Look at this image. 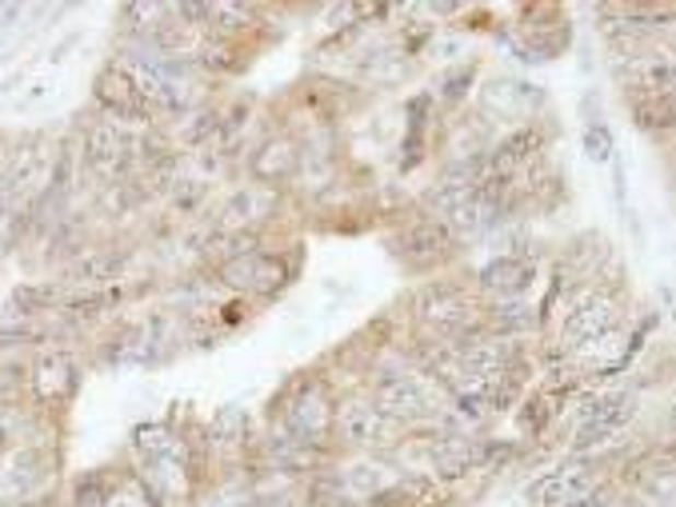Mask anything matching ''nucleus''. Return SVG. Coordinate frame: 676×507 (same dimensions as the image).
Wrapping results in <instances>:
<instances>
[{
  "mask_svg": "<svg viewBox=\"0 0 676 507\" xmlns=\"http://www.w3.org/2000/svg\"><path fill=\"white\" fill-rule=\"evenodd\" d=\"M417 320L424 323V332H432L444 347H461L465 340L485 332L480 311L465 288L456 284H429L417 296Z\"/></svg>",
  "mask_w": 676,
  "mask_h": 507,
  "instance_id": "1",
  "label": "nucleus"
},
{
  "mask_svg": "<svg viewBox=\"0 0 676 507\" xmlns=\"http://www.w3.org/2000/svg\"><path fill=\"white\" fill-rule=\"evenodd\" d=\"M280 427L284 436L304 444V448H325L337 436V400L325 388V380H304L292 396H284L280 408Z\"/></svg>",
  "mask_w": 676,
  "mask_h": 507,
  "instance_id": "2",
  "label": "nucleus"
},
{
  "mask_svg": "<svg viewBox=\"0 0 676 507\" xmlns=\"http://www.w3.org/2000/svg\"><path fill=\"white\" fill-rule=\"evenodd\" d=\"M620 328V304L617 296H608V292H584L569 308L560 311V347H569V352H581V347L596 344V340H605V335H617Z\"/></svg>",
  "mask_w": 676,
  "mask_h": 507,
  "instance_id": "3",
  "label": "nucleus"
},
{
  "mask_svg": "<svg viewBox=\"0 0 676 507\" xmlns=\"http://www.w3.org/2000/svg\"><path fill=\"white\" fill-rule=\"evenodd\" d=\"M429 204H432V216L456 236V244L480 236L497 220V212L480 197V188L468 185V180H444V185H436L429 192Z\"/></svg>",
  "mask_w": 676,
  "mask_h": 507,
  "instance_id": "4",
  "label": "nucleus"
},
{
  "mask_svg": "<svg viewBox=\"0 0 676 507\" xmlns=\"http://www.w3.org/2000/svg\"><path fill=\"white\" fill-rule=\"evenodd\" d=\"M81 156L101 180L117 185V180L129 176L132 164H137V140L125 132V125H117V120H108L105 116V120H93V125L84 128Z\"/></svg>",
  "mask_w": 676,
  "mask_h": 507,
  "instance_id": "5",
  "label": "nucleus"
},
{
  "mask_svg": "<svg viewBox=\"0 0 676 507\" xmlns=\"http://www.w3.org/2000/svg\"><path fill=\"white\" fill-rule=\"evenodd\" d=\"M637 415V392H601L588 396L581 404V427L572 448L576 451H593L601 444H608L613 436H620Z\"/></svg>",
  "mask_w": 676,
  "mask_h": 507,
  "instance_id": "6",
  "label": "nucleus"
},
{
  "mask_svg": "<svg viewBox=\"0 0 676 507\" xmlns=\"http://www.w3.org/2000/svg\"><path fill=\"white\" fill-rule=\"evenodd\" d=\"M393 252H397L400 264H408L412 272H429V268L444 264V260L456 252V236L429 212V216L408 220L405 228L393 236Z\"/></svg>",
  "mask_w": 676,
  "mask_h": 507,
  "instance_id": "7",
  "label": "nucleus"
},
{
  "mask_svg": "<svg viewBox=\"0 0 676 507\" xmlns=\"http://www.w3.org/2000/svg\"><path fill=\"white\" fill-rule=\"evenodd\" d=\"M93 101L101 104L108 113V120H125V125H149L152 120V108L144 104V96H140L137 89V76L129 72V64L125 60H113V64H105V69L96 72L93 81Z\"/></svg>",
  "mask_w": 676,
  "mask_h": 507,
  "instance_id": "8",
  "label": "nucleus"
},
{
  "mask_svg": "<svg viewBox=\"0 0 676 507\" xmlns=\"http://www.w3.org/2000/svg\"><path fill=\"white\" fill-rule=\"evenodd\" d=\"M617 81L632 101L676 93V52L673 48H644L629 64H617Z\"/></svg>",
  "mask_w": 676,
  "mask_h": 507,
  "instance_id": "9",
  "label": "nucleus"
},
{
  "mask_svg": "<svg viewBox=\"0 0 676 507\" xmlns=\"http://www.w3.org/2000/svg\"><path fill=\"white\" fill-rule=\"evenodd\" d=\"M397 420L376 404L373 396H352L337 404V439L345 448H376L385 444Z\"/></svg>",
  "mask_w": 676,
  "mask_h": 507,
  "instance_id": "10",
  "label": "nucleus"
},
{
  "mask_svg": "<svg viewBox=\"0 0 676 507\" xmlns=\"http://www.w3.org/2000/svg\"><path fill=\"white\" fill-rule=\"evenodd\" d=\"M596 487V468L593 463H560L552 472L525 487V499L533 507H572L584 496H593Z\"/></svg>",
  "mask_w": 676,
  "mask_h": 507,
  "instance_id": "11",
  "label": "nucleus"
},
{
  "mask_svg": "<svg viewBox=\"0 0 676 507\" xmlns=\"http://www.w3.org/2000/svg\"><path fill=\"white\" fill-rule=\"evenodd\" d=\"M289 264L272 252H248L236 260H224L221 280L233 292H248V296H277L289 284Z\"/></svg>",
  "mask_w": 676,
  "mask_h": 507,
  "instance_id": "12",
  "label": "nucleus"
},
{
  "mask_svg": "<svg viewBox=\"0 0 676 507\" xmlns=\"http://www.w3.org/2000/svg\"><path fill=\"white\" fill-rule=\"evenodd\" d=\"M376 400V404L385 408L393 420H405V424H412V420H424V415L432 412V396L429 388L417 380V376H408V372H381L373 380V392H369Z\"/></svg>",
  "mask_w": 676,
  "mask_h": 507,
  "instance_id": "13",
  "label": "nucleus"
},
{
  "mask_svg": "<svg viewBox=\"0 0 676 507\" xmlns=\"http://www.w3.org/2000/svg\"><path fill=\"white\" fill-rule=\"evenodd\" d=\"M537 280V264L533 260H521V256H501V260H489L480 268V292H489L492 300H521Z\"/></svg>",
  "mask_w": 676,
  "mask_h": 507,
  "instance_id": "14",
  "label": "nucleus"
},
{
  "mask_svg": "<svg viewBox=\"0 0 676 507\" xmlns=\"http://www.w3.org/2000/svg\"><path fill=\"white\" fill-rule=\"evenodd\" d=\"M296 168H301V149H296V140L284 137V132L265 140V144L253 152V161H248L253 180L265 188L289 185L292 176H296Z\"/></svg>",
  "mask_w": 676,
  "mask_h": 507,
  "instance_id": "15",
  "label": "nucleus"
},
{
  "mask_svg": "<svg viewBox=\"0 0 676 507\" xmlns=\"http://www.w3.org/2000/svg\"><path fill=\"white\" fill-rule=\"evenodd\" d=\"M77 364H72L69 352H45V356L36 359L33 368V392L40 404H65L72 392H77Z\"/></svg>",
  "mask_w": 676,
  "mask_h": 507,
  "instance_id": "16",
  "label": "nucleus"
},
{
  "mask_svg": "<svg viewBox=\"0 0 676 507\" xmlns=\"http://www.w3.org/2000/svg\"><path fill=\"white\" fill-rule=\"evenodd\" d=\"M125 252H113V248H93V252H81L77 260L69 264V284L84 292H96V288H108L113 280L125 272Z\"/></svg>",
  "mask_w": 676,
  "mask_h": 507,
  "instance_id": "17",
  "label": "nucleus"
},
{
  "mask_svg": "<svg viewBox=\"0 0 676 507\" xmlns=\"http://www.w3.org/2000/svg\"><path fill=\"white\" fill-rule=\"evenodd\" d=\"M132 451H137L140 468H152V463H164L173 460V456H185V439L176 436L173 424H164V420H152V424H140L132 427Z\"/></svg>",
  "mask_w": 676,
  "mask_h": 507,
  "instance_id": "18",
  "label": "nucleus"
},
{
  "mask_svg": "<svg viewBox=\"0 0 676 507\" xmlns=\"http://www.w3.org/2000/svg\"><path fill=\"white\" fill-rule=\"evenodd\" d=\"M272 192H265V188H241V192H233L229 197V204L221 208V232H245L253 228L257 220H265L272 212Z\"/></svg>",
  "mask_w": 676,
  "mask_h": 507,
  "instance_id": "19",
  "label": "nucleus"
},
{
  "mask_svg": "<svg viewBox=\"0 0 676 507\" xmlns=\"http://www.w3.org/2000/svg\"><path fill=\"white\" fill-rule=\"evenodd\" d=\"M369 507H441V487L429 475H408L369 496Z\"/></svg>",
  "mask_w": 676,
  "mask_h": 507,
  "instance_id": "20",
  "label": "nucleus"
},
{
  "mask_svg": "<svg viewBox=\"0 0 676 507\" xmlns=\"http://www.w3.org/2000/svg\"><path fill=\"white\" fill-rule=\"evenodd\" d=\"M540 149H545V137H540L537 128H521V132L501 140V149H497V156H492V173L513 176L521 164L537 161Z\"/></svg>",
  "mask_w": 676,
  "mask_h": 507,
  "instance_id": "21",
  "label": "nucleus"
},
{
  "mask_svg": "<svg viewBox=\"0 0 676 507\" xmlns=\"http://www.w3.org/2000/svg\"><path fill=\"white\" fill-rule=\"evenodd\" d=\"M48 480V460L40 448H21L12 451L9 460V472H4V484L16 487L21 496H28V492H36V487Z\"/></svg>",
  "mask_w": 676,
  "mask_h": 507,
  "instance_id": "22",
  "label": "nucleus"
},
{
  "mask_svg": "<svg viewBox=\"0 0 676 507\" xmlns=\"http://www.w3.org/2000/svg\"><path fill=\"white\" fill-rule=\"evenodd\" d=\"M245 432H248V415L241 412L236 404L221 408V412L212 415L209 424V448L212 451H233L245 444Z\"/></svg>",
  "mask_w": 676,
  "mask_h": 507,
  "instance_id": "23",
  "label": "nucleus"
},
{
  "mask_svg": "<svg viewBox=\"0 0 676 507\" xmlns=\"http://www.w3.org/2000/svg\"><path fill=\"white\" fill-rule=\"evenodd\" d=\"M632 120H637L644 132H668V128H676V93L632 101Z\"/></svg>",
  "mask_w": 676,
  "mask_h": 507,
  "instance_id": "24",
  "label": "nucleus"
},
{
  "mask_svg": "<svg viewBox=\"0 0 676 507\" xmlns=\"http://www.w3.org/2000/svg\"><path fill=\"white\" fill-rule=\"evenodd\" d=\"M537 101L540 96L528 93L525 84H492L489 93H485V104H489L492 113H501L504 120H509V116H525Z\"/></svg>",
  "mask_w": 676,
  "mask_h": 507,
  "instance_id": "25",
  "label": "nucleus"
},
{
  "mask_svg": "<svg viewBox=\"0 0 676 507\" xmlns=\"http://www.w3.org/2000/svg\"><path fill=\"white\" fill-rule=\"evenodd\" d=\"M60 304V288L57 284H24V288L12 292V308H21L16 316L21 320H33L40 311H53Z\"/></svg>",
  "mask_w": 676,
  "mask_h": 507,
  "instance_id": "26",
  "label": "nucleus"
},
{
  "mask_svg": "<svg viewBox=\"0 0 676 507\" xmlns=\"http://www.w3.org/2000/svg\"><path fill=\"white\" fill-rule=\"evenodd\" d=\"M257 24V9L248 4H209V28L221 36H241Z\"/></svg>",
  "mask_w": 676,
  "mask_h": 507,
  "instance_id": "27",
  "label": "nucleus"
},
{
  "mask_svg": "<svg viewBox=\"0 0 676 507\" xmlns=\"http://www.w3.org/2000/svg\"><path fill=\"white\" fill-rule=\"evenodd\" d=\"M113 484H117V475L113 472H89L81 484L72 487V504L77 507H105Z\"/></svg>",
  "mask_w": 676,
  "mask_h": 507,
  "instance_id": "28",
  "label": "nucleus"
},
{
  "mask_svg": "<svg viewBox=\"0 0 676 507\" xmlns=\"http://www.w3.org/2000/svg\"><path fill=\"white\" fill-rule=\"evenodd\" d=\"M209 197V180H200V176H176L173 180V208L176 212H185L193 216L200 204Z\"/></svg>",
  "mask_w": 676,
  "mask_h": 507,
  "instance_id": "29",
  "label": "nucleus"
},
{
  "mask_svg": "<svg viewBox=\"0 0 676 507\" xmlns=\"http://www.w3.org/2000/svg\"><path fill=\"white\" fill-rule=\"evenodd\" d=\"M120 304V292H84V296H77V300L65 304V311H69L72 320H93V316H101V311L117 308Z\"/></svg>",
  "mask_w": 676,
  "mask_h": 507,
  "instance_id": "30",
  "label": "nucleus"
},
{
  "mask_svg": "<svg viewBox=\"0 0 676 507\" xmlns=\"http://www.w3.org/2000/svg\"><path fill=\"white\" fill-rule=\"evenodd\" d=\"M552 404V396L548 392H540V396H533V400H525V412H521V427L525 432H533V436H540L552 420H557V408H548Z\"/></svg>",
  "mask_w": 676,
  "mask_h": 507,
  "instance_id": "31",
  "label": "nucleus"
},
{
  "mask_svg": "<svg viewBox=\"0 0 676 507\" xmlns=\"http://www.w3.org/2000/svg\"><path fill=\"white\" fill-rule=\"evenodd\" d=\"M492 320H497V328H504V332H513V328H533V323H537V308H528V304H521V300H501L497 311H492Z\"/></svg>",
  "mask_w": 676,
  "mask_h": 507,
  "instance_id": "32",
  "label": "nucleus"
},
{
  "mask_svg": "<svg viewBox=\"0 0 676 507\" xmlns=\"http://www.w3.org/2000/svg\"><path fill=\"white\" fill-rule=\"evenodd\" d=\"M584 152H588V161L605 164L613 156V132L605 125H588L584 128Z\"/></svg>",
  "mask_w": 676,
  "mask_h": 507,
  "instance_id": "33",
  "label": "nucleus"
},
{
  "mask_svg": "<svg viewBox=\"0 0 676 507\" xmlns=\"http://www.w3.org/2000/svg\"><path fill=\"white\" fill-rule=\"evenodd\" d=\"M9 444H12L9 420H4V415H0V451H9Z\"/></svg>",
  "mask_w": 676,
  "mask_h": 507,
  "instance_id": "34",
  "label": "nucleus"
},
{
  "mask_svg": "<svg viewBox=\"0 0 676 507\" xmlns=\"http://www.w3.org/2000/svg\"><path fill=\"white\" fill-rule=\"evenodd\" d=\"M673 456H676V448H673Z\"/></svg>",
  "mask_w": 676,
  "mask_h": 507,
  "instance_id": "35",
  "label": "nucleus"
}]
</instances>
